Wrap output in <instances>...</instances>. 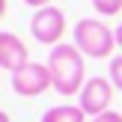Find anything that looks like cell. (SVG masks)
Here are the masks:
<instances>
[{
	"label": "cell",
	"mask_w": 122,
	"mask_h": 122,
	"mask_svg": "<svg viewBox=\"0 0 122 122\" xmlns=\"http://www.w3.org/2000/svg\"><path fill=\"white\" fill-rule=\"evenodd\" d=\"M92 122H122V113L119 110H107V113H101V116H95Z\"/></svg>",
	"instance_id": "obj_10"
},
{
	"label": "cell",
	"mask_w": 122,
	"mask_h": 122,
	"mask_svg": "<svg viewBox=\"0 0 122 122\" xmlns=\"http://www.w3.org/2000/svg\"><path fill=\"white\" fill-rule=\"evenodd\" d=\"M89 3H92L95 12L104 15V18H113V15H119V12H122V0H89Z\"/></svg>",
	"instance_id": "obj_8"
},
{
	"label": "cell",
	"mask_w": 122,
	"mask_h": 122,
	"mask_svg": "<svg viewBox=\"0 0 122 122\" xmlns=\"http://www.w3.org/2000/svg\"><path fill=\"white\" fill-rule=\"evenodd\" d=\"M48 69L54 77L57 95H81L86 77V57L77 51V45H57L48 54Z\"/></svg>",
	"instance_id": "obj_1"
},
{
	"label": "cell",
	"mask_w": 122,
	"mask_h": 122,
	"mask_svg": "<svg viewBox=\"0 0 122 122\" xmlns=\"http://www.w3.org/2000/svg\"><path fill=\"white\" fill-rule=\"evenodd\" d=\"M113 83H110V77H89L86 83H83V89H81V95H77V104H81V110L86 113V116H101V113H107L110 110V101H113Z\"/></svg>",
	"instance_id": "obj_5"
},
{
	"label": "cell",
	"mask_w": 122,
	"mask_h": 122,
	"mask_svg": "<svg viewBox=\"0 0 122 122\" xmlns=\"http://www.w3.org/2000/svg\"><path fill=\"white\" fill-rule=\"evenodd\" d=\"M107 77H110V83L122 92V54H119V57H113L110 63H107Z\"/></svg>",
	"instance_id": "obj_9"
},
{
	"label": "cell",
	"mask_w": 122,
	"mask_h": 122,
	"mask_svg": "<svg viewBox=\"0 0 122 122\" xmlns=\"http://www.w3.org/2000/svg\"><path fill=\"white\" fill-rule=\"evenodd\" d=\"M27 6H33V9H45V6H54V0H24Z\"/></svg>",
	"instance_id": "obj_11"
},
{
	"label": "cell",
	"mask_w": 122,
	"mask_h": 122,
	"mask_svg": "<svg viewBox=\"0 0 122 122\" xmlns=\"http://www.w3.org/2000/svg\"><path fill=\"white\" fill-rule=\"evenodd\" d=\"M42 122H86V113L81 104H57L42 113Z\"/></svg>",
	"instance_id": "obj_7"
},
{
	"label": "cell",
	"mask_w": 122,
	"mask_h": 122,
	"mask_svg": "<svg viewBox=\"0 0 122 122\" xmlns=\"http://www.w3.org/2000/svg\"><path fill=\"white\" fill-rule=\"evenodd\" d=\"M12 89H15L21 98H36V95L54 89V77H51L48 63H33V60H30L21 71L12 75Z\"/></svg>",
	"instance_id": "obj_4"
},
{
	"label": "cell",
	"mask_w": 122,
	"mask_h": 122,
	"mask_svg": "<svg viewBox=\"0 0 122 122\" xmlns=\"http://www.w3.org/2000/svg\"><path fill=\"white\" fill-rule=\"evenodd\" d=\"M116 48H119V51H122V24H119V27H116Z\"/></svg>",
	"instance_id": "obj_12"
},
{
	"label": "cell",
	"mask_w": 122,
	"mask_h": 122,
	"mask_svg": "<svg viewBox=\"0 0 122 122\" xmlns=\"http://www.w3.org/2000/svg\"><path fill=\"white\" fill-rule=\"evenodd\" d=\"M75 36V45L83 57L89 60H113L116 51V30H110L104 21H95V18H81L71 30Z\"/></svg>",
	"instance_id": "obj_2"
},
{
	"label": "cell",
	"mask_w": 122,
	"mask_h": 122,
	"mask_svg": "<svg viewBox=\"0 0 122 122\" xmlns=\"http://www.w3.org/2000/svg\"><path fill=\"white\" fill-rule=\"evenodd\" d=\"M27 63H30L27 45H24L15 33L3 30V33H0V66H3L6 71H12V75H15V71H21Z\"/></svg>",
	"instance_id": "obj_6"
},
{
	"label": "cell",
	"mask_w": 122,
	"mask_h": 122,
	"mask_svg": "<svg viewBox=\"0 0 122 122\" xmlns=\"http://www.w3.org/2000/svg\"><path fill=\"white\" fill-rule=\"evenodd\" d=\"M0 122H12V119H9V113H0Z\"/></svg>",
	"instance_id": "obj_13"
},
{
	"label": "cell",
	"mask_w": 122,
	"mask_h": 122,
	"mask_svg": "<svg viewBox=\"0 0 122 122\" xmlns=\"http://www.w3.org/2000/svg\"><path fill=\"white\" fill-rule=\"evenodd\" d=\"M30 33L39 45H63V36H66V12L60 6H45V9H36L33 18H30Z\"/></svg>",
	"instance_id": "obj_3"
}]
</instances>
